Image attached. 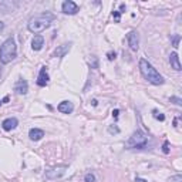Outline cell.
<instances>
[{"label":"cell","instance_id":"obj_1","mask_svg":"<svg viewBox=\"0 0 182 182\" xmlns=\"http://www.w3.org/2000/svg\"><path fill=\"white\" fill-rule=\"evenodd\" d=\"M139 71H141V74H142V77L145 78L147 81H150L151 84L161 85V84L165 83L164 77L156 71V68L151 64L148 60H145V59L139 60Z\"/></svg>","mask_w":182,"mask_h":182},{"label":"cell","instance_id":"obj_2","mask_svg":"<svg viewBox=\"0 0 182 182\" xmlns=\"http://www.w3.org/2000/svg\"><path fill=\"white\" fill-rule=\"evenodd\" d=\"M53 20H54V16L51 13H41L39 16L30 19L29 24H27V29H29V32L34 33V34H39V33L44 32L46 29L50 27Z\"/></svg>","mask_w":182,"mask_h":182},{"label":"cell","instance_id":"obj_3","mask_svg":"<svg viewBox=\"0 0 182 182\" xmlns=\"http://www.w3.org/2000/svg\"><path fill=\"white\" fill-rule=\"evenodd\" d=\"M17 56V46L13 37H9L7 40L3 41V44L0 47V63L9 64L10 61H13Z\"/></svg>","mask_w":182,"mask_h":182},{"label":"cell","instance_id":"obj_4","mask_svg":"<svg viewBox=\"0 0 182 182\" xmlns=\"http://www.w3.org/2000/svg\"><path fill=\"white\" fill-rule=\"evenodd\" d=\"M147 144H148V136L144 134L142 131H135L132 135L130 136V139L125 142V148H128V150H132V148H138V150H141V148H145L147 147Z\"/></svg>","mask_w":182,"mask_h":182},{"label":"cell","instance_id":"obj_5","mask_svg":"<svg viewBox=\"0 0 182 182\" xmlns=\"http://www.w3.org/2000/svg\"><path fill=\"white\" fill-rule=\"evenodd\" d=\"M67 168H68L67 165H56V167H53V168L47 169L44 175H46L47 179H51V181H54V179H60V178L65 174Z\"/></svg>","mask_w":182,"mask_h":182},{"label":"cell","instance_id":"obj_6","mask_svg":"<svg viewBox=\"0 0 182 182\" xmlns=\"http://www.w3.org/2000/svg\"><path fill=\"white\" fill-rule=\"evenodd\" d=\"M127 41H128V46L132 51H136L139 48V36L135 30H131L128 34H127Z\"/></svg>","mask_w":182,"mask_h":182},{"label":"cell","instance_id":"obj_7","mask_svg":"<svg viewBox=\"0 0 182 182\" xmlns=\"http://www.w3.org/2000/svg\"><path fill=\"white\" fill-rule=\"evenodd\" d=\"M61 12L64 14H76L78 12V6L71 0H65L61 4Z\"/></svg>","mask_w":182,"mask_h":182},{"label":"cell","instance_id":"obj_8","mask_svg":"<svg viewBox=\"0 0 182 182\" xmlns=\"http://www.w3.org/2000/svg\"><path fill=\"white\" fill-rule=\"evenodd\" d=\"M27 91H29V84H27V81L23 80V78H19V80L16 81V84H14V92L19 94V95H24V94H27Z\"/></svg>","mask_w":182,"mask_h":182},{"label":"cell","instance_id":"obj_9","mask_svg":"<svg viewBox=\"0 0 182 182\" xmlns=\"http://www.w3.org/2000/svg\"><path fill=\"white\" fill-rule=\"evenodd\" d=\"M48 73H47V67H41L40 68V73H39V77H37V85L39 87H46L48 84Z\"/></svg>","mask_w":182,"mask_h":182},{"label":"cell","instance_id":"obj_10","mask_svg":"<svg viewBox=\"0 0 182 182\" xmlns=\"http://www.w3.org/2000/svg\"><path fill=\"white\" fill-rule=\"evenodd\" d=\"M70 48H71V43H65V44H61L57 48H56V51L53 53V57H59V59H61V57H64L67 53L70 51Z\"/></svg>","mask_w":182,"mask_h":182},{"label":"cell","instance_id":"obj_11","mask_svg":"<svg viewBox=\"0 0 182 182\" xmlns=\"http://www.w3.org/2000/svg\"><path fill=\"white\" fill-rule=\"evenodd\" d=\"M44 46V37L41 34H36L32 40V48L34 51H40Z\"/></svg>","mask_w":182,"mask_h":182},{"label":"cell","instance_id":"obj_12","mask_svg":"<svg viewBox=\"0 0 182 182\" xmlns=\"http://www.w3.org/2000/svg\"><path fill=\"white\" fill-rule=\"evenodd\" d=\"M3 130L4 131H12L14 130L17 125H19V120L17 118H14V117H10V118H6L4 121H3Z\"/></svg>","mask_w":182,"mask_h":182},{"label":"cell","instance_id":"obj_13","mask_svg":"<svg viewBox=\"0 0 182 182\" xmlns=\"http://www.w3.org/2000/svg\"><path fill=\"white\" fill-rule=\"evenodd\" d=\"M57 110L60 112H63V114H71L74 111V105H73L71 101H61L59 107H57Z\"/></svg>","mask_w":182,"mask_h":182},{"label":"cell","instance_id":"obj_14","mask_svg":"<svg viewBox=\"0 0 182 182\" xmlns=\"http://www.w3.org/2000/svg\"><path fill=\"white\" fill-rule=\"evenodd\" d=\"M169 63H171V67L175 71H181V63H179V57H178L176 53H171L169 54Z\"/></svg>","mask_w":182,"mask_h":182},{"label":"cell","instance_id":"obj_15","mask_svg":"<svg viewBox=\"0 0 182 182\" xmlns=\"http://www.w3.org/2000/svg\"><path fill=\"white\" fill-rule=\"evenodd\" d=\"M29 136H30L32 141H40L44 136V131L40 130V128H32L29 131Z\"/></svg>","mask_w":182,"mask_h":182},{"label":"cell","instance_id":"obj_16","mask_svg":"<svg viewBox=\"0 0 182 182\" xmlns=\"http://www.w3.org/2000/svg\"><path fill=\"white\" fill-rule=\"evenodd\" d=\"M171 41H172L174 48H178V47H179V41H181V34H174V36L171 37Z\"/></svg>","mask_w":182,"mask_h":182},{"label":"cell","instance_id":"obj_17","mask_svg":"<svg viewBox=\"0 0 182 182\" xmlns=\"http://www.w3.org/2000/svg\"><path fill=\"white\" fill-rule=\"evenodd\" d=\"M84 182H95V175H94L92 172H88V174H85Z\"/></svg>","mask_w":182,"mask_h":182},{"label":"cell","instance_id":"obj_18","mask_svg":"<svg viewBox=\"0 0 182 182\" xmlns=\"http://www.w3.org/2000/svg\"><path fill=\"white\" fill-rule=\"evenodd\" d=\"M152 114H154V118H155V120H159V121H164V120H165V115H164L162 112H158L156 110L152 111Z\"/></svg>","mask_w":182,"mask_h":182},{"label":"cell","instance_id":"obj_19","mask_svg":"<svg viewBox=\"0 0 182 182\" xmlns=\"http://www.w3.org/2000/svg\"><path fill=\"white\" fill-rule=\"evenodd\" d=\"M90 64L92 68H98V60L95 56H91V59H90Z\"/></svg>","mask_w":182,"mask_h":182},{"label":"cell","instance_id":"obj_20","mask_svg":"<svg viewBox=\"0 0 182 182\" xmlns=\"http://www.w3.org/2000/svg\"><path fill=\"white\" fill-rule=\"evenodd\" d=\"M169 101H171V103H174V104H176V105H179V107L182 105V100L179 97H171L169 98Z\"/></svg>","mask_w":182,"mask_h":182},{"label":"cell","instance_id":"obj_21","mask_svg":"<svg viewBox=\"0 0 182 182\" xmlns=\"http://www.w3.org/2000/svg\"><path fill=\"white\" fill-rule=\"evenodd\" d=\"M169 182H182V175H181V174H176V175L171 176Z\"/></svg>","mask_w":182,"mask_h":182},{"label":"cell","instance_id":"obj_22","mask_svg":"<svg viewBox=\"0 0 182 182\" xmlns=\"http://www.w3.org/2000/svg\"><path fill=\"white\" fill-rule=\"evenodd\" d=\"M108 132L110 134H120V128H118L117 125H114V127L111 125V127H108Z\"/></svg>","mask_w":182,"mask_h":182},{"label":"cell","instance_id":"obj_23","mask_svg":"<svg viewBox=\"0 0 182 182\" xmlns=\"http://www.w3.org/2000/svg\"><path fill=\"white\" fill-rule=\"evenodd\" d=\"M112 17H114V20L118 23V21L121 20V13H120L118 10H114V12H112Z\"/></svg>","mask_w":182,"mask_h":182},{"label":"cell","instance_id":"obj_24","mask_svg":"<svg viewBox=\"0 0 182 182\" xmlns=\"http://www.w3.org/2000/svg\"><path fill=\"white\" fill-rule=\"evenodd\" d=\"M162 152H164V154H169V142H168V141H165V142H164Z\"/></svg>","mask_w":182,"mask_h":182},{"label":"cell","instance_id":"obj_25","mask_svg":"<svg viewBox=\"0 0 182 182\" xmlns=\"http://www.w3.org/2000/svg\"><path fill=\"white\" fill-rule=\"evenodd\" d=\"M115 56H117V53L114 51H111V53H108V60H110V61H112V60H115Z\"/></svg>","mask_w":182,"mask_h":182},{"label":"cell","instance_id":"obj_26","mask_svg":"<svg viewBox=\"0 0 182 182\" xmlns=\"http://www.w3.org/2000/svg\"><path fill=\"white\" fill-rule=\"evenodd\" d=\"M118 115H120V110H114V111H112V117H114V118H118Z\"/></svg>","mask_w":182,"mask_h":182},{"label":"cell","instance_id":"obj_27","mask_svg":"<svg viewBox=\"0 0 182 182\" xmlns=\"http://www.w3.org/2000/svg\"><path fill=\"white\" fill-rule=\"evenodd\" d=\"M120 10H121L120 13H124V12H125V4H124V3H121V4H120Z\"/></svg>","mask_w":182,"mask_h":182},{"label":"cell","instance_id":"obj_28","mask_svg":"<svg viewBox=\"0 0 182 182\" xmlns=\"http://www.w3.org/2000/svg\"><path fill=\"white\" fill-rule=\"evenodd\" d=\"M3 30H4V23H3V21H0V33L3 32Z\"/></svg>","mask_w":182,"mask_h":182},{"label":"cell","instance_id":"obj_29","mask_svg":"<svg viewBox=\"0 0 182 182\" xmlns=\"http://www.w3.org/2000/svg\"><path fill=\"white\" fill-rule=\"evenodd\" d=\"M135 182H147V181H145V179H142V178H136Z\"/></svg>","mask_w":182,"mask_h":182},{"label":"cell","instance_id":"obj_30","mask_svg":"<svg viewBox=\"0 0 182 182\" xmlns=\"http://www.w3.org/2000/svg\"><path fill=\"white\" fill-rule=\"evenodd\" d=\"M0 78H1V70H0Z\"/></svg>","mask_w":182,"mask_h":182},{"label":"cell","instance_id":"obj_31","mask_svg":"<svg viewBox=\"0 0 182 182\" xmlns=\"http://www.w3.org/2000/svg\"><path fill=\"white\" fill-rule=\"evenodd\" d=\"M1 104H3V103H1V101H0V105H1Z\"/></svg>","mask_w":182,"mask_h":182}]
</instances>
